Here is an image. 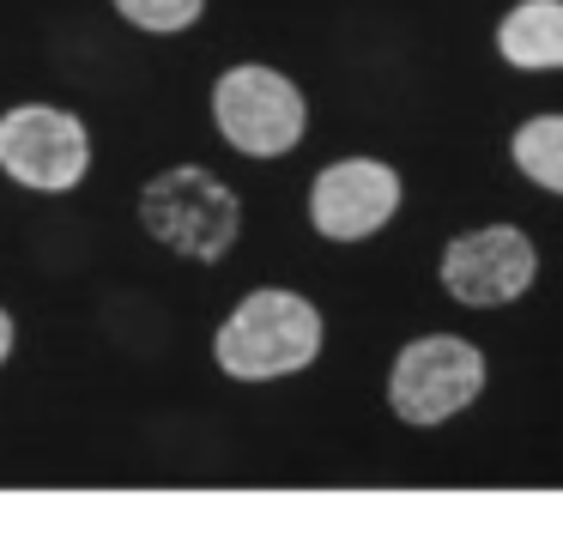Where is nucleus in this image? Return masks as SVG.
<instances>
[{
  "label": "nucleus",
  "instance_id": "f257e3e1",
  "mask_svg": "<svg viewBox=\"0 0 563 551\" xmlns=\"http://www.w3.org/2000/svg\"><path fill=\"white\" fill-rule=\"evenodd\" d=\"M321 309L303 291H285V285H261L249 291L231 316L212 333V364L231 382H279L297 376L321 357Z\"/></svg>",
  "mask_w": 563,
  "mask_h": 551
},
{
  "label": "nucleus",
  "instance_id": "f03ea898",
  "mask_svg": "<svg viewBox=\"0 0 563 551\" xmlns=\"http://www.w3.org/2000/svg\"><path fill=\"white\" fill-rule=\"evenodd\" d=\"M134 212H140V231L152 243L183 255V261H200V267L224 261L231 243L243 236V200L207 164H170V170H158L140 188Z\"/></svg>",
  "mask_w": 563,
  "mask_h": 551
},
{
  "label": "nucleus",
  "instance_id": "7ed1b4c3",
  "mask_svg": "<svg viewBox=\"0 0 563 551\" xmlns=\"http://www.w3.org/2000/svg\"><path fill=\"white\" fill-rule=\"evenodd\" d=\"M212 128L243 158H285L309 134V98L267 62H236L212 79Z\"/></svg>",
  "mask_w": 563,
  "mask_h": 551
},
{
  "label": "nucleus",
  "instance_id": "20e7f679",
  "mask_svg": "<svg viewBox=\"0 0 563 551\" xmlns=\"http://www.w3.org/2000/svg\"><path fill=\"white\" fill-rule=\"evenodd\" d=\"M0 176L31 195H74L91 176V128L67 103H13L0 110Z\"/></svg>",
  "mask_w": 563,
  "mask_h": 551
},
{
  "label": "nucleus",
  "instance_id": "39448f33",
  "mask_svg": "<svg viewBox=\"0 0 563 551\" xmlns=\"http://www.w3.org/2000/svg\"><path fill=\"white\" fill-rule=\"evenodd\" d=\"M485 394V352L461 333H418L388 370V406L400 425H449Z\"/></svg>",
  "mask_w": 563,
  "mask_h": 551
},
{
  "label": "nucleus",
  "instance_id": "423d86ee",
  "mask_svg": "<svg viewBox=\"0 0 563 551\" xmlns=\"http://www.w3.org/2000/svg\"><path fill=\"white\" fill-rule=\"evenodd\" d=\"M539 273V249L521 224H478L442 249V285L466 309H503L527 297Z\"/></svg>",
  "mask_w": 563,
  "mask_h": 551
},
{
  "label": "nucleus",
  "instance_id": "0eeeda50",
  "mask_svg": "<svg viewBox=\"0 0 563 551\" xmlns=\"http://www.w3.org/2000/svg\"><path fill=\"white\" fill-rule=\"evenodd\" d=\"M400 170L382 158H333L309 183V224L328 243H364L400 212Z\"/></svg>",
  "mask_w": 563,
  "mask_h": 551
},
{
  "label": "nucleus",
  "instance_id": "6e6552de",
  "mask_svg": "<svg viewBox=\"0 0 563 551\" xmlns=\"http://www.w3.org/2000/svg\"><path fill=\"white\" fill-rule=\"evenodd\" d=\"M497 55L521 74H563V0H515L497 25Z\"/></svg>",
  "mask_w": 563,
  "mask_h": 551
},
{
  "label": "nucleus",
  "instance_id": "1a4fd4ad",
  "mask_svg": "<svg viewBox=\"0 0 563 551\" xmlns=\"http://www.w3.org/2000/svg\"><path fill=\"white\" fill-rule=\"evenodd\" d=\"M515 170L545 195H563V115H527L509 140Z\"/></svg>",
  "mask_w": 563,
  "mask_h": 551
},
{
  "label": "nucleus",
  "instance_id": "9d476101",
  "mask_svg": "<svg viewBox=\"0 0 563 551\" xmlns=\"http://www.w3.org/2000/svg\"><path fill=\"white\" fill-rule=\"evenodd\" d=\"M115 19L134 31H146V37H183V31L200 25V13H207V0H110Z\"/></svg>",
  "mask_w": 563,
  "mask_h": 551
},
{
  "label": "nucleus",
  "instance_id": "9b49d317",
  "mask_svg": "<svg viewBox=\"0 0 563 551\" xmlns=\"http://www.w3.org/2000/svg\"><path fill=\"white\" fill-rule=\"evenodd\" d=\"M13 345H19V321H13V309L0 304V364L13 357Z\"/></svg>",
  "mask_w": 563,
  "mask_h": 551
}]
</instances>
